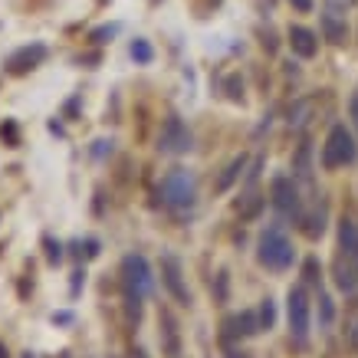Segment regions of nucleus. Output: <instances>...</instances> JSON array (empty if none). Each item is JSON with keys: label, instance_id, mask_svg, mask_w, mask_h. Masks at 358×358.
Here are the masks:
<instances>
[{"label": "nucleus", "instance_id": "obj_1", "mask_svg": "<svg viewBox=\"0 0 358 358\" xmlns=\"http://www.w3.org/2000/svg\"><path fill=\"white\" fill-rule=\"evenodd\" d=\"M119 286H122L125 319H128V325H138L142 312H145V299L151 296V286H155L151 263L142 253H125L122 266H119Z\"/></svg>", "mask_w": 358, "mask_h": 358}, {"label": "nucleus", "instance_id": "obj_2", "mask_svg": "<svg viewBox=\"0 0 358 358\" xmlns=\"http://www.w3.org/2000/svg\"><path fill=\"white\" fill-rule=\"evenodd\" d=\"M332 280L342 293H358V227L352 221L339 223V247L332 259Z\"/></svg>", "mask_w": 358, "mask_h": 358}, {"label": "nucleus", "instance_id": "obj_3", "mask_svg": "<svg viewBox=\"0 0 358 358\" xmlns=\"http://www.w3.org/2000/svg\"><path fill=\"white\" fill-rule=\"evenodd\" d=\"M257 259H259V266H266V270L286 273L296 263V250H293L289 237L280 227H266L257 240Z\"/></svg>", "mask_w": 358, "mask_h": 358}, {"label": "nucleus", "instance_id": "obj_4", "mask_svg": "<svg viewBox=\"0 0 358 358\" xmlns=\"http://www.w3.org/2000/svg\"><path fill=\"white\" fill-rule=\"evenodd\" d=\"M161 201L171 210H187L198 201V178L187 171V168H171V171L161 178Z\"/></svg>", "mask_w": 358, "mask_h": 358}, {"label": "nucleus", "instance_id": "obj_5", "mask_svg": "<svg viewBox=\"0 0 358 358\" xmlns=\"http://www.w3.org/2000/svg\"><path fill=\"white\" fill-rule=\"evenodd\" d=\"M358 158V145L352 132L346 125H332V132L325 135V145H322V168L325 171H339Z\"/></svg>", "mask_w": 358, "mask_h": 358}, {"label": "nucleus", "instance_id": "obj_6", "mask_svg": "<svg viewBox=\"0 0 358 358\" xmlns=\"http://www.w3.org/2000/svg\"><path fill=\"white\" fill-rule=\"evenodd\" d=\"M270 204L283 217H289V221H296L302 217V207H306V198L299 194V185H296V174L289 178V174H276L270 181Z\"/></svg>", "mask_w": 358, "mask_h": 358}, {"label": "nucleus", "instance_id": "obj_7", "mask_svg": "<svg viewBox=\"0 0 358 358\" xmlns=\"http://www.w3.org/2000/svg\"><path fill=\"white\" fill-rule=\"evenodd\" d=\"M309 316H312V306H309L306 286H293L286 296V319H289V335L299 348L309 346V322H312Z\"/></svg>", "mask_w": 358, "mask_h": 358}, {"label": "nucleus", "instance_id": "obj_8", "mask_svg": "<svg viewBox=\"0 0 358 358\" xmlns=\"http://www.w3.org/2000/svg\"><path fill=\"white\" fill-rule=\"evenodd\" d=\"M161 270V286L168 289V296L178 302V306H191V289H187V276H185V263L174 257V253H164L158 263Z\"/></svg>", "mask_w": 358, "mask_h": 358}, {"label": "nucleus", "instance_id": "obj_9", "mask_svg": "<svg viewBox=\"0 0 358 358\" xmlns=\"http://www.w3.org/2000/svg\"><path fill=\"white\" fill-rule=\"evenodd\" d=\"M158 148L164 155H187V151L194 148V135H191V128L185 125L181 115H168L164 125H161V135H158Z\"/></svg>", "mask_w": 358, "mask_h": 358}, {"label": "nucleus", "instance_id": "obj_10", "mask_svg": "<svg viewBox=\"0 0 358 358\" xmlns=\"http://www.w3.org/2000/svg\"><path fill=\"white\" fill-rule=\"evenodd\" d=\"M158 342L164 358H181V325L168 306L158 309Z\"/></svg>", "mask_w": 358, "mask_h": 358}, {"label": "nucleus", "instance_id": "obj_11", "mask_svg": "<svg viewBox=\"0 0 358 358\" xmlns=\"http://www.w3.org/2000/svg\"><path fill=\"white\" fill-rule=\"evenodd\" d=\"M263 325H259V312H237V316H227L221 325V346L223 342H237V339H250L257 335Z\"/></svg>", "mask_w": 358, "mask_h": 358}, {"label": "nucleus", "instance_id": "obj_12", "mask_svg": "<svg viewBox=\"0 0 358 358\" xmlns=\"http://www.w3.org/2000/svg\"><path fill=\"white\" fill-rule=\"evenodd\" d=\"M43 60H46V46H43V43H30V46H20L17 53L7 56L3 69L10 76H26V73H33Z\"/></svg>", "mask_w": 358, "mask_h": 358}, {"label": "nucleus", "instance_id": "obj_13", "mask_svg": "<svg viewBox=\"0 0 358 358\" xmlns=\"http://www.w3.org/2000/svg\"><path fill=\"white\" fill-rule=\"evenodd\" d=\"M257 171H259V164L250 171L247 191H244V194H240V201H237V214H240L244 221H253V217H259V210H263V194L257 191Z\"/></svg>", "mask_w": 358, "mask_h": 358}, {"label": "nucleus", "instance_id": "obj_14", "mask_svg": "<svg viewBox=\"0 0 358 358\" xmlns=\"http://www.w3.org/2000/svg\"><path fill=\"white\" fill-rule=\"evenodd\" d=\"M289 46H293V53H296V56L312 60V56L319 53V40H316V33H312V30H306V26H289Z\"/></svg>", "mask_w": 358, "mask_h": 358}, {"label": "nucleus", "instance_id": "obj_15", "mask_svg": "<svg viewBox=\"0 0 358 358\" xmlns=\"http://www.w3.org/2000/svg\"><path fill=\"white\" fill-rule=\"evenodd\" d=\"M322 33H325V40H332V43H346L348 26H346V20H339L335 10H325L322 13Z\"/></svg>", "mask_w": 358, "mask_h": 358}, {"label": "nucleus", "instance_id": "obj_16", "mask_svg": "<svg viewBox=\"0 0 358 358\" xmlns=\"http://www.w3.org/2000/svg\"><path fill=\"white\" fill-rule=\"evenodd\" d=\"M244 168H247V158L240 155V158H234V161H230V164L223 168V174H221V178L214 181V191H217V194H223V191H230V185H234V181H237V178H240V174H244Z\"/></svg>", "mask_w": 358, "mask_h": 358}, {"label": "nucleus", "instance_id": "obj_17", "mask_svg": "<svg viewBox=\"0 0 358 358\" xmlns=\"http://www.w3.org/2000/svg\"><path fill=\"white\" fill-rule=\"evenodd\" d=\"M43 257L50 266H60L62 257H66V244H60L53 234H43Z\"/></svg>", "mask_w": 358, "mask_h": 358}, {"label": "nucleus", "instance_id": "obj_18", "mask_svg": "<svg viewBox=\"0 0 358 358\" xmlns=\"http://www.w3.org/2000/svg\"><path fill=\"white\" fill-rule=\"evenodd\" d=\"M0 142H3L7 148H20V125H17V119H3V125H0Z\"/></svg>", "mask_w": 358, "mask_h": 358}, {"label": "nucleus", "instance_id": "obj_19", "mask_svg": "<svg viewBox=\"0 0 358 358\" xmlns=\"http://www.w3.org/2000/svg\"><path fill=\"white\" fill-rule=\"evenodd\" d=\"M132 60H135L138 66H148V62L155 60V50H151L148 40H132Z\"/></svg>", "mask_w": 358, "mask_h": 358}, {"label": "nucleus", "instance_id": "obj_20", "mask_svg": "<svg viewBox=\"0 0 358 358\" xmlns=\"http://www.w3.org/2000/svg\"><path fill=\"white\" fill-rule=\"evenodd\" d=\"M302 280H306V286H322V266L316 257H309L302 263Z\"/></svg>", "mask_w": 358, "mask_h": 358}, {"label": "nucleus", "instance_id": "obj_21", "mask_svg": "<svg viewBox=\"0 0 358 358\" xmlns=\"http://www.w3.org/2000/svg\"><path fill=\"white\" fill-rule=\"evenodd\" d=\"M257 312H259V325H263V329H273V325H276V306H273V299H270V296L259 302Z\"/></svg>", "mask_w": 358, "mask_h": 358}, {"label": "nucleus", "instance_id": "obj_22", "mask_svg": "<svg viewBox=\"0 0 358 358\" xmlns=\"http://www.w3.org/2000/svg\"><path fill=\"white\" fill-rule=\"evenodd\" d=\"M227 286H230V273L221 270L217 273V280H214V299H217V306L227 302Z\"/></svg>", "mask_w": 358, "mask_h": 358}, {"label": "nucleus", "instance_id": "obj_23", "mask_svg": "<svg viewBox=\"0 0 358 358\" xmlns=\"http://www.w3.org/2000/svg\"><path fill=\"white\" fill-rule=\"evenodd\" d=\"M83 286H86V270H83V263H79L73 270V276H69V299H79Z\"/></svg>", "mask_w": 358, "mask_h": 358}, {"label": "nucleus", "instance_id": "obj_24", "mask_svg": "<svg viewBox=\"0 0 358 358\" xmlns=\"http://www.w3.org/2000/svg\"><path fill=\"white\" fill-rule=\"evenodd\" d=\"M119 33V24H112V26H99V30H92L89 33V40L96 43V46H102V43H112V37Z\"/></svg>", "mask_w": 358, "mask_h": 358}, {"label": "nucleus", "instance_id": "obj_25", "mask_svg": "<svg viewBox=\"0 0 358 358\" xmlns=\"http://www.w3.org/2000/svg\"><path fill=\"white\" fill-rule=\"evenodd\" d=\"M50 322L56 325V329H69V325L76 322V312L73 309H60V312H53L50 316Z\"/></svg>", "mask_w": 358, "mask_h": 358}, {"label": "nucleus", "instance_id": "obj_26", "mask_svg": "<svg viewBox=\"0 0 358 358\" xmlns=\"http://www.w3.org/2000/svg\"><path fill=\"white\" fill-rule=\"evenodd\" d=\"M319 306H322V325H329L335 316V309H332V299H329V293H319Z\"/></svg>", "mask_w": 358, "mask_h": 358}, {"label": "nucleus", "instance_id": "obj_27", "mask_svg": "<svg viewBox=\"0 0 358 358\" xmlns=\"http://www.w3.org/2000/svg\"><path fill=\"white\" fill-rule=\"evenodd\" d=\"M92 158H105V155H112V142H105V138H96V142H92Z\"/></svg>", "mask_w": 358, "mask_h": 358}, {"label": "nucleus", "instance_id": "obj_28", "mask_svg": "<svg viewBox=\"0 0 358 358\" xmlns=\"http://www.w3.org/2000/svg\"><path fill=\"white\" fill-rule=\"evenodd\" d=\"M66 250H69V257H73L76 263H86V247H83V240H69Z\"/></svg>", "mask_w": 358, "mask_h": 358}, {"label": "nucleus", "instance_id": "obj_29", "mask_svg": "<svg viewBox=\"0 0 358 358\" xmlns=\"http://www.w3.org/2000/svg\"><path fill=\"white\" fill-rule=\"evenodd\" d=\"M227 96H230L234 102H244V86L237 83V76H230V79H227Z\"/></svg>", "mask_w": 358, "mask_h": 358}, {"label": "nucleus", "instance_id": "obj_30", "mask_svg": "<svg viewBox=\"0 0 358 358\" xmlns=\"http://www.w3.org/2000/svg\"><path fill=\"white\" fill-rule=\"evenodd\" d=\"M83 247H86V259H96L102 253V244L96 240V237H86V240H83Z\"/></svg>", "mask_w": 358, "mask_h": 358}, {"label": "nucleus", "instance_id": "obj_31", "mask_svg": "<svg viewBox=\"0 0 358 358\" xmlns=\"http://www.w3.org/2000/svg\"><path fill=\"white\" fill-rule=\"evenodd\" d=\"M223 358H253V355L244 352V348H237L234 342H223Z\"/></svg>", "mask_w": 358, "mask_h": 358}, {"label": "nucleus", "instance_id": "obj_32", "mask_svg": "<svg viewBox=\"0 0 358 358\" xmlns=\"http://www.w3.org/2000/svg\"><path fill=\"white\" fill-rule=\"evenodd\" d=\"M346 339H348V348H352V352L358 355V319L348 325V335H346Z\"/></svg>", "mask_w": 358, "mask_h": 358}, {"label": "nucleus", "instance_id": "obj_33", "mask_svg": "<svg viewBox=\"0 0 358 358\" xmlns=\"http://www.w3.org/2000/svg\"><path fill=\"white\" fill-rule=\"evenodd\" d=\"M30 293H33V280L24 276V280H20V299H30Z\"/></svg>", "mask_w": 358, "mask_h": 358}, {"label": "nucleus", "instance_id": "obj_34", "mask_svg": "<svg viewBox=\"0 0 358 358\" xmlns=\"http://www.w3.org/2000/svg\"><path fill=\"white\" fill-rule=\"evenodd\" d=\"M62 112H66V119H69V122H76V112H79V99H69Z\"/></svg>", "mask_w": 358, "mask_h": 358}, {"label": "nucleus", "instance_id": "obj_35", "mask_svg": "<svg viewBox=\"0 0 358 358\" xmlns=\"http://www.w3.org/2000/svg\"><path fill=\"white\" fill-rule=\"evenodd\" d=\"M289 3H293L299 13H309V10H312V0H289Z\"/></svg>", "mask_w": 358, "mask_h": 358}, {"label": "nucleus", "instance_id": "obj_36", "mask_svg": "<svg viewBox=\"0 0 358 358\" xmlns=\"http://www.w3.org/2000/svg\"><path fill=\"white\" fill-rule=\"evenodd\" d=\"M348 112H352V122H355V128H358V92L352 96V105H348Z\"/></svg>", "mask_w": 358, "mask_h": 358}, {"label": "nucleus", "instance_id": "obj_37", "mask_svg": "<svg viewBox=\"0 0 358 358\" xmlns=\"http://www.w3.org/2000/svg\"><path fill=\"white\" fill-rule=\"evenodd\" d=\"M0 358H10V348L3 346V342H0Z\"/></svg>", "mask_w": 358, "mask_h": 358}, {"label": "nucleus", "instance_id": "obj_38", "mask_svg": "<svg viewBox=\"0 0 358 358\" xmlns=\"http://www.w3.org/2000/svg\"><path fill=\"white\" fill-rule=\"evenodd\" d=\"M135 358H148V352H142V348H135Z\"/></svg>", "mask_w": 358, "mask_h": 358}, {"label": "nucleus", "instance_id": "obj_39", "mask_svg": "<svg viewBox=\"0 0 358 358\" xmlns=\"http://www.w3.org/2000/svg\"><path fill=\"white\" fill-rule=\"evenodd\" d=\"M148 3H161V0H148Z\"/></svg>", "mask_w": 358, "mask_h": 358}, {"label": "nucleus", "instance_id": "obj_40", "mask_svg": "<svg viewBox=\"0 0 358 358\" xmlns=\"http://www.w3.org/2000/svg\"><path fill=\"white\" fill-rule=\"evenodd\" d=\"M62 358H66V355H62Z\"/></svg>", "mask_w": 358, "mask_h": 358}]
</instances>
